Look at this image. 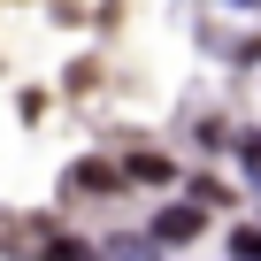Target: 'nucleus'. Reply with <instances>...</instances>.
<instances>
[{"instance_id":"0eeeda50","label":"nucleus","mask_w":261,"mask_h":261,"mask_svg":"<svg viewBox=\"0 0 261 261\" xmlns=\"http://www.w3.org/2000/svg\"><path fill=\"white\" fill-rule=\"evenodd\" d=\"M230 261H261V223H238L230 230Z\"/></svg>"},{"instance_id":"1a4fd4ad","label":"nucleus","mask_w":261,"mask_h":261,"mask_svg":"<svg viewBox=\"0 0 261 261\" xmlns=\"http://www.w3.org/2000/svg\"><path fill=\"white\" fill-rule=\"evenodd\" d=\"M230 8H261V0H230Z\"/></svg>"},{"instance_id":"7ed1b4c3","label":"nucleus","mask_w":261,"mask_h":261,"mask_svg":"<svg viewBox=\"0 0 261 261\" xmlns=\"http://www.w3.org/2000/svg\"><path fill=\"white\" fill-rule=\"evenodd\" d=\"M123 177H130V185H177V162H169V154H130Z\"/></svg>"},{"instance_id":"f03ea898","label":"nucleus","mask_w":261,"mask_h":261,"mask_svg":"<svg viewBox=\"0 0 261 261\" xmlns=\"http://www.w3.org/2000/svg\"><path fill=\"white\" fill-rule=\"evenodd\" d=\"M130 177H123V162H77L69 177H62V192L69 200H108V192H123Z\"/></svg>"},{"instance_id":"6e6552de","label":"nucleus","mask_w":261,"mask_h":261,"mask_svg":"<svg viewBox=\"0 0 261 261\" xmlns=\"http://www.w3.org/2000/svg\"><path fill=\"white\" fill-rule=\"evenodd\" d=\"M192 139H200V146H207V154H223V146H230V123H215V115H207V123H200V130H192Z\"/></svg>"},{"instance_id":"39448f33","label":"nucleus","mask_w":261,"mask_h":261,"mask_svg":"<svg viewBox=\"0 0 261 261\" xmlns=\"http://www.w3.org/2000/svg\"><path fill=\"white\" fill-rule=\"evenodd\" d=\"M39 261H108V253H100L92 238H46V246H39Z\"/></svg>"},{"instance_id":"f257e3e1","label":"nucleus","mask_w":261,"mask_h":261,"mask_svg":"<svg viewBox=\"0 0 261 261\" xmlns=\"http://www.w3.org/2000/svg\"><path fill=\"white\" fill-rule=\"evenodd\" d=\"M200 230H207V207H200V200H169V207H154V223H146V238H154L162 253L192 246Z\"/></svg>"},{"instance_id":"20e7f679","label":"nucleus","mask_w":261,"mask_h":261,"mask_svg":"<svg viewBox=\"0 0 261 261\" xmlns=\"http://www.w3.org/2000/svg\"><path fill=\"white\" fill-rule=\"evenodd\" d=\"M100 253H108V261H162V246H154L146 230H123V238H100Z\"/></svg>"},{"instance_id":"423d86ee","label":"nucleus","mask_w":261,"mask_h":261,"mask_svg":"<svg viewBox=\"0 0 261 261\" xmlns=\"http://www.w3.org/2000/svg\"><path fill=\"white\" fill-rule=\"evenodd\" d=\"M185 200H200V207H230L238 192H230L223 177H185Z\"/></svg>"}]
</instances>
